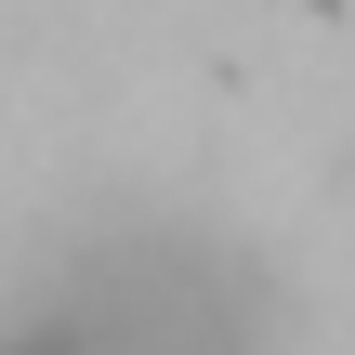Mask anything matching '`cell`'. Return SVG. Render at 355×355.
<instances>
[{"mask_svg":"<svg viewBox=\"0 0 355 355\" xmlns=\"http://www.w3.org/2000/svg\"><path fill=\"white\" fill-rule=\"evenodd\" d=\"M0 355H263V316H250V290L211 237L132 224V237L79 250L0 329Z\"/></svg>","mask_w":355,"mask_h":355,"instance_id":"1","label":"cell"}]
</instances>
